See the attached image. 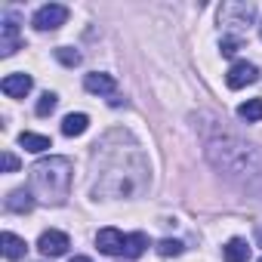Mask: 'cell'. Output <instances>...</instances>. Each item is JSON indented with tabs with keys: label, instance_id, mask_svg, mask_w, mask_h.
Returning a JSON list of instances; mask_svg holds the SVG:
<instances>
[{
	"label": "cell",
	"instance_id": "603a6c76",
	"mask_svg": "<svg viewBox=\"0 0 262 262\" xmlns=\"http://www.w3.org/2000/svg\"><path fill=\"white\" fill-rule=\"evenodd\" d=\"M256 244H259V247H262V222H259V225H256Z\"/></svg>",
	"mask_w": 262,
	"mask_h": 262
},
{
	"label": "cell",
	"instance_id": "7402d4cb",
	"mask_svg": "<svg viewBox=\"0 0 262 262\" xmlns=\"http://www.w3.org/2000/svg\"><path fill=\"white\" fill-rule=\"evenodd\" d=\"M16 170H19V158L4 151V173H16Z\"/></svg>",
	"mask_w": 262,
	"mask_h": 262
},
{
	"label": "cell",
	"instance_id": "e0dca14e",
	"mask_svg": "<svg viewBox=\"0 0 262 262\" xmlns=\"http://www.w3.org/2000/svg\"><path fill=\"white\" fill-rule=\"evenodd\" d=\"M237 117L247 120V123L262 120V99H247V102H241V105H237Z\"/></svg>",
	"mask_w": 262,
	"mask_h": 262
},
{
	"label": "cell",
	"instance_id": "cb8c5ba5",
	"mask_svg": "<svg viewBox=\"0 0 262 262\" xmlns=\"http://www.w3.org/2000/svg\"><path fill=\"white\" fill-rule=\"evenodd\" d=\"M71 262H93V259H90V256H74Z\"/></svg>",
	"mask_w": 262,
	"mask_h": 262
},
{
	"label": "cell",
	"instance_id": "5b68a950",
	"mask_svg": "<svg viewBox=\"0 0 262 262\" xmlns=\"http://www.w3.org/2000/svg\"><path fill=\"white\" fill-rule=\"evenodd\" d=\"M68 247H71V237H68L65 231H56V228L43 231V234H40V241H37V250H40L43 256H50V259L65 256V253H68Z\"/></svg>",
	"mask_w": 262,
	"mask_h": 262
},
{
	"label": "cell",
	"instance_id": "9c48e42d",
	"mask_svg": "<svg viewBox=\"0 0 262 262\" xmlns=\"http://www.w3.org/2000/svg\"><path fill=\"white\" fill-rule=\"evenodd\" d=\"M123 234L117 231V228H102L99 234H96V247L105 253V256H123Z\"/></svg>",
	"mask_w": 262,
	"mask_h": 262
},
{
	"label": "cell",
	"instance_id": "d4e9b609",
	"mask_svg": "<svg viewBox=\"0 0 262 262\" xmlns=\"http://www.w3.org/2000/svg\"><path fill=\"white\" fill-rule=\"evenodd\" d=\"M259 34H262V25H259Z\"/></svg>",
	"mask_w": 262,
	"mask_h": 262
},
{
	"label": "cell",
	"instance_id": "ac0fdd59",
	"mask_svg": "<svg viewBox=\"0 0 262 262\" xmlns=\"http://www.w3.org/2000/svg\"><path fill=\"white\" fill-rule=\"evenodd\" d=\"M56 105H59V96H56V93H43V96L37 99V105H34V114H37V117H47V114L56 111Z\"/></svg>",
	"mask_w": 262,
	"mask_h": 262
},
{
	"label": "cell",
	"instance_id": "9a60e30c",
	"mask_svg": "<svg viewBox=\"0 0 262 262\" xmlns=\"http://www.w3.org/2000/svg\"><path fill=\"white\" fill-rule=\"evenodd\" d=\"M86 126H90V117L77 111V114H68V117L62 120V133H65V136H83Z\"/></svg>",
	"mask_w": 262,
	"mask_h": 262
},
{
	"label": "cell",
	"instance_id": "7a4b0ae2",
	"mask_svg": "<svg viewBox=\"0 0 262 262\" xmlns=\"http://www.w3.org/2000/svg\"><path fill=\"white\" fill-rule=\"evenodd\" d=\"M28 173H31V185L28 188H31V194L37 201L56 204V207L65 204V198L71 191V173H74L68 158H43Z\"/></svg>",
	"mask_w": 262,
	"mask_h": 262
},
{
	"label": "cell",
	"instance_id": "30bf717a",
	"mask_svg": "<svg viewBox=\"0 0 262 262\" xmlns=\"http://www.w3.org/2000/svg\"><path fill=\"white\" fill-rule=\"evenodd\" d=\"M83 90L93 93V96H111V93L117 90V80H114L111 74H99V71H93V74L83 77Z\"/></svg>",
	"mask_w": 262,
	"mask_h": 262
},
{
	"label": "cell",
	"instance_id": "277c9868",
	"mask_svg": "<svg viewBox=\"0 0 262 262\" xmlns=\"http://www.w3.org/2000/svg\"><path fill=\"white\" fill-rule=\"evenodd\" d=\"M68 22V7H62V4H47V7H40L37 13H34V19H31V25L37 28V31H56V28H62Z\"/></svg>",
	"mask_w": 262,
	"mask_h": 262
},
{
	"label": "cell",
	"instance_id": "4fadbf2b",
	"mask_svg": "<svg viewBox=\"0 0 262 262\" xmlns=\"http://www.w3.org/2000/svg\"><path fill=\"white\" fill-rule=\"evenodd\" d=\"M222 256H225V262H247L250 259V247H247L244 237H231L222 247Z\"/></svg>",
	"mask_w": 262,
	"mask_h": 262
},
{
	"label": "cell",
	"instance_id": "ba28073f",
	"mask_svg": "<svg viewBox=\"0 0 262 262\" xmlns=\"http://www.w3.org/2000/svg\"><path fill=\"white\" fill-rule=\"evenodd\" d=\"M0 56H13L19 47H22V37H19V19L16 16H7L4 19V28H0Z\"/></svg>",
	"mask_w": 262,
	"mask_h": 262
},
{
	"label": "cell",
	"instance_id": "8fae6325",
	"mask_svg": "<svg viewBox=\"0 0 262 262\" xmlns=\"http://www.w3.org/2000/svg\"><path fill=\"white\" fill-rule=\"evenodd\" d=\"M34 204H37V198L31 194V188H16V191H10V198L4 201V207H7L10 213H31Z\"/></svg>",
	"mask_w": 262,
	"mask_h": 262
},
{
	"label": "cell",
	"instance_id": "7c38bea8",
	"mask_svg": "<svg viewBox=\"0 0 262 262\" xmlns=\"http://www.w3.org/2000/svg\"><path fill=\"white\" fill-rule=\"evenodd\" d=\"M0 244H4V256L10 259V262H16V259H22L25 253H28V244L19 237V234H13V231H4V237H0Z\"/></svg>",
	"mask_w": 262,
	"mask_h": 262
},
{
	"label": "cell",
	"instance_id": "8992f818",
	"mask_svg": "<svg viewBox=\"0 0 262 262\" xmlns=\"http://www.w3.org/2000/svg\"><path fill=\"white\" fill-rule=\"evenodd\" d=\"M259 80V68L253 65V62H234L231 68H228V74H225V83L231 86V90H244V86H250V83H256Z\"/></svg>",
	"mask_w": 262,
	"mask_h": 262
},
{
	"label": "cell",
	"instance_id": "44dd1931",
	"mask_svg": "<svg viewBox=\"0 0 262 262\" xmlns=\"http://www.w3.org/2000/svg\"><path fill=\"white\" fill-rule=\"evenodd\" d=\"M219 50H222V56H228V59H231V56H234V53L241 50V40H237V37H222Z\"/></svg>",
	"mask_w": 262,
	"mask_h": 262
},
{
	"label": "cell",
	"instance_id": "52a82bcc",
	"mask_svg": "<svg viewBox=\"0 0 262 262\" xmlns=\"http://www.w3.org/2000/svg\"><path fill=\"white\" fill-rule=\"evenodd\" d=\"M31 86H34V80H31V74H25V71L7 74V77H4V83H0L4 96H10V99H25V96L31 93Z\"/></svg>",
	"mask_w": 262,
	"mask_h": 262
},
{
	"label": "cell",
	"instance_id": "2e32d148",
	"mask_svg": "<svg viewBox=\"0 0 262 262\" xmlns=\"http://www.w3.org/2000/svg\"><path fill=\"white\" fill-rule=\"evenodd\" d=\"M19 145H22L25 151H34V155H40V151L53 148L50 136H37V133H22V136H19Z\"/></svg>",
	"mask_w": 262,
	"mask_h": 262
},
{
	"label": "cell",
	"instance_id": "ffe728a7",
	"mask_svg": "<svg viewBox=\"0 0 262 262\" xmlns=\"http://www.w3.org/2000/svg\"><path fill=\"white\" fill-rule=\"evenodd\" d=\"M56 59H59L62 65H68V68L80 65V53H77V50H71V47H59V50H56Z\"/></svg>",
	"mask_w": 262,
	"mask_h": 262
},
{
	"label": "cell",
	"instance_id": "484cf974",
	"mask_svg": "<svg viewBox=\"0 0 262 262\" xmlns=\"http://www.w3.org/2000/svg\"><path fill=\"white\" fill-rule=\"evenodd\" d=\"M259 262H262V259H259Z\"/></svg>",
	"mask_w": 262,
	"mask_h": 262
},
{
	"label": "cell",
	"instance_id": "6da1fadb",
	"mask_svg": "<svg viewBox=\"0 0 262 262\" xmlns=\"http://www.w3.org/2000/svg\"><path fill=\"white\" fill-rule=\"evenodd\" d=\"M207 161L234 185L262 191V148L237 136H216L207 142Z\"/></svg>",
	"mask_w": 262,
	"mask_h": 262
},
{
	"label": "cell",
	"instance_id": "5bb4252c",
	"mask_svg": "<svg viewBox=\"0 0 262 262\" xmlns=\"http://www.w3.org/2000/svg\"><path fill=\"white\" fill-rule=\"evenodd\" d=\"M145 250H148V237H145L142 231L126 234V241H123V256H126V259H139Z\"/></svg>",
	"mask_w": 262,
	"mask_h": 262
},
{
	"label": "cell",
	"instance_id": "3957f363",
	"mask_svg": "<svg viewBox=\"0 0 262 262\" xmlns=\"http://www.w3.org/2000/svg\"><path fill=\"white\" fill-rule=\"evenodd\" d=\"M253 19H256V7L253 4H222V10H219V25L231 28L237 40L247 31V25H253Z\"/></svg>",
	"mask_w": 262,
	"mask_h": 262
},
{
	"label": "cell",
	"instance_id": "d6986e66",
	"mask_svg": "<svg viewBox=\"0 0 262 262\" xmlns=\"http://www.w3.org/2000/svg\"><path fill=\"white\" fill-rule=\"evenodd\" d=\"M182 241H176V237H164L161 244H158V253L161 256H182Z\"/></svg>",
	"mask_w": 262,
	"mask_h": 262
}]
</instances>
